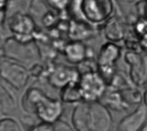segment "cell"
I'll use <instances>...</instances> for the list:
<instances>
[{"label": "cell", "mask_w": 147, "mask_h": 131, "mask_svg": "<svg viewBox=\"0 0 147 131\" xmlns=\"http://www.w3.org/2000/svg\"><path fill=\"white\" fill-rule=\"evenodd\" d=\"M112 123L110 112L100 101H82L77 104L71 113L75 131H110Z\"/></svg>", "instance_id": "obj_1"}, {"label": "cell", "mask_w": 147, "mask_h": 131, "mask_svg": "<svg viewBox=\"0 0 147 131\" xmlns=\"http://www.w3.org/2000/svg\"><path fill=\"white\" fill-rule=\"evenodd\" d=\"M22 109L36 116L43 124H53L63 114L62 102L47 96L37 88H29L22 99Z\"/></svg>", "instance_id": "obj_2"}, {"label": "cell", "mask_w": 147, "mask_h": 131, "mask_svg": "<svg viewBox=\"0 0 147 131\" xmlns=\"http://www.w3.org/2000/svg\"><path fill=\"white\" fill-rule=\"evenodd\" d=\"M72 13L78 15V20H83L91 24H98L109 19L114 7L111 1L84 0L70 2Z\"/></svg>", "instance_id": "obj_3"}, {"label": "cell", "mask_w": 147, "mask_h": 131, "mask_svg": "<svg viewBox=\"0 0 147 131\" xmlns=\"http://www.w3.org/2000/svg\"><path fill=\"white\" fill-rule=\"evenodd\" d=\"M78 88L83 101L96 102L106 94L107 82L98 71H90L80 75Z\"/></svg>", "instance_id": "obj_4"}, {"label": "cell", "mask_w": 147, "mask_h": 131, "mask_svg": "<svg viewBox=\"0 0 147 131\" xmlns=\"http://www.w3.org/2000/svg\"><path fill=\"white\" fill-rule=\"evenodd\" d=\"M3 50V55L7 59L16 63L30 62L40 55L38 47L34 40L22 42L14 37H9L5 40Z\"/></svg>", "instance_id": "obj_5"}, {"label": "cell", "mask_w": 147, "mask_h": 131, "mask_svg": "<svg viewBox=\"0 0 147 131\" xmlns=\"http://www.w3.org/2000/svg\"><path fill=\"white\" fill-rule=\"evenodd\" d=\"M7 25L13 33V37L16 39L22 42L34 40L35 34L37 33L36 25L29 15L16 12L8 18Z\"/></svg>", "instance_id": "obj_6"}, {"label": "cell", "mask_w": 147, "mask_h": 131, "mask_svg": "<svg viewBox=\"0 0 147 131\" xmlns=\"http://www.w3.org/2000/svg\"><path fill=\"white\" fill-rule=\"evenodd\" d=\"M0 77L13 88L22 90L28 85L30 74L19 63L7 59L0 63Z\"/></svg>", "instance_id": "obj_7"}, {"label": "cell", "mask_w": 147, "mask_h": 131, "mask_svg": "<svg viewBox=\"0 0 147 131\" xmlns=\"http://www.w3.org/2000/svg\"><path fill=\"white\" fill-rule=\"evenodd\" d=\"M121 56L120 48L114 43L103 45L98 54L96 67L98 73L106 81L110 80L115 75V65Z\"/></svg>", "instance_id": "obj_8"}, {"label": "cell", "mask_w": 147, "mask_h": 131, "mask_svg": "<svg viewBox=\"0 0 147 131\" xmlns=\"http://www.w3.org/2000/svg\"><path fill=\"white\" fill-rule=\"evenodd\" d=\"M80 74L77 68L56 64L48 70L47 75V82L54 88L62 89L71 83L78 82Z\"/></svg>", "instance_id": "obj_9"}, {"label": "cell", "mask_w": 147, "mask_h": 131, "mask_svg": "<svg viewBox=\"0 0 147 131\" xmlns=\"http://www.w3.org/2000/svg\"><path fill=\"white\" fill-rule=\"evenodd\" d=\"M146 121L147 108L141 105L120 121L118 131H141Z\"/></svg>", "instance_id": "obj_10"}, {"label": "cell", "mask_w": 147, "mask_h": 131, "mask_svg": "<svg viewBox=\"0 0 147 131\" xmlns=\"http://www.w3.org/2000/svg\"><path fill=\"white\" fill-rule=\"evenodd\" d=\"M127 63L131 67L130 76L134 82L137 85H142L147 78V57L136 53H127Z\"/></svg>", "instance_id": "obj_11"}, {"label": "cell", "mask_w": 147, "mask_h": 131, "mask_svg": "<svg viewBox=\"0 0 147 131\" xmlns=\"http://www.w3.org/2000/svg\"><path fill=\"white\" fill-rule=\"evenodd\" d=\"M66 59L72 63L80 64L88 57V48L80 41H70L62 49Z\"/></svg>", "instance_id": "obj_12"}, {"label": "cell", "mask_w": 147, "mask_h": 131, "mask_svg": "<svg viewBox=\"0 0 147 131\" xmlns=\"http://www.w3.org/2000/svg\"><path fill=\"white\" fill-rule=\"evenodd\" d=\"M90 27L83 20L72 19L68 25V37L71 41H80L90 35Z\"/></svg>", "instance_id": "obj_13"}, {"label": "cell", "mask_w": 147, "mask_h": 131, "mask_svg": "<svg viewBox=\"0 0 147 131\" xmlns=\"http://www.w3.org/2000/svg\"><path fill=\"white\" fill-rule=\"evenodd\" d=\"M16 109V101L12 94L0 83V116H9Z\"/></svg>", "instance_id": "obj_14"}, {"label": "cell", "mask_w": 147, "mask_h": 131, "mask_svg": "<svg viewBox=\"0 0 147 131\" xmlns=\"http://www.w3.org/2000/svg\"><path fill=\"white\" fill-rule=\"evenodd\" d=\"M60 101L65 104H78L83 101L79 88L78 82L69 84L60 90L59 94Z\"/></svg>", "instance_id": "obj_15"}, {"label": "cell", "mask_w": 147, "mask_h": 131, "mask_svg": "<svg viewBox=\"0 0 147 131\" xmlns=\"http://www.w3.org/2000/svg\"><path fill=\"white\" fill-rule=\"evenodd\" d=\"M105 35L109 41H119L123 38L124 32L121 25L116 20H109L105 27Z\"/></svg>", "instance_id": "obj_16"}, {"label": "cell", "mask_w": 147, "mask_h": 131, "mask_svg": "<svg viewBox=\"0 0 147 131\" xmlns=\"http://www.w3.org/2000/svg\"><path fill=\"white\" fill-rule=\"evenodd\" d=\"M0 131H22V128L18 121L6 117L0 119Z\"/></svg>", "instance_id": "obj_17"}, {"label": "cell", "mask_w": 147, "mask_h": 131, "mask_svg": "<svg viewBox=\"0 0 147 131\" xmlns=\"http://www.w3.org/2000/svg\"><path fill=\"white\" fill-rule=\"evenodd\" d=\"M43 3H47L49 5L50 8L54 12H59V11H64L69 6L70 1H44Z\"/></svg>", "instance_id": "obj_18"}, {"label": "cell", "mask_w": 147, "mask_h": 131, "mask_svg": "<svg viewBox=\"0 0 147 131\" xmlns=\"http://www.w3.org/2000/svg\"><path fill=\"white\" fill-rule=\"evenodd\" d=\"M52 131H74L71 127L64 121H57L52 124Z\"/></svg>", "instance_id": "obj_19"}, {"label": "cell", "mask_w": 147, "mask_h": 131, "mask_svg": "<svg viewBox=\"0 0 147 131\" xmlns=\"http://www.w3.org/2000/svg\"><path fill=\"white\" fill-rule=\"evenodd\" d=\"M53 11H51V12H47L42 18V22L44 24V26L46 27H51L52 25L55 24V21L57 19L56 17V15L55 14H53Z\"/></svg>", "instance_id": "obj_20"}, {"label": "cell", "mask_w": 147, "mask_h": 131, "mask_svg": "<svg viewBox=\"0 0 147 131\" xmlns=\"http://www.w3.org/2000/svg\"><path fill=\"white\" fill-rule=\"evenodd\" d=\"M8 10V2L0 0V25H2L6 18V12Z\"/></svg>", "instance_id": "obj_21"}, {"label": "cell", "mask_w": 147, "mask_h": 131, "mask_svg": "<svg viewBox=\"0 0 147 131\" xmlns=\"http://www.w3.org/2000/svg\"><path fill=\"white\" fill-rule=\"evenodd\" d=\"M142 44L147 47V33H145L144 35H143V39H142Z\"/></svg>", "instance_id": "obj_22"}, {"label": "cell", "mask_w": 147, "mask_h": 131, "mask_svg": "<svg viewBox=\"0 0 147 131\" xmlns=\"http://www.w3.org/2000/svg\"><path fill=\"white\" fill-rule=\"evenodd\" d=\"M143 99H144V102H145V106L147 108V89L146 90L145 94H144Z\"/></svg>", "instance_id": "obj_23"}, {"label": "cell", "mask_w": 147, "mask_h": 131, "mask_svg": "<svg viewBox=\"0 0 147 131\" xmlns=\"http://www.w3.org/2000/svg\"><path fill=\"white\" fill-rule=\"evenodd\" d=\"M144 12H145V15H146V18H147V3H146V5L145 6V9H144Z\"/></svg>", "instance_id": "obj_24"}, {"label": "cell", "mask_w": 147, "mask_h": 131, "mask_svg": "<svg viewBox=\"0 0 147 131\" xmlns=\"http://www.w3.org/2000/svg\"><path fill=\"white\" fill-rule=\"evenodd\" d=\"M141 131H147V125H146V126L141 130Z\"/></svg>", "instance_id": "obj_25"}, {"label": "cell", "mask_w": 147, "mask_h": 131, "mask_svg": "<svg viewBox=\"0 0 147 131\" xmlns=\"http://www.w3.org/2000/svg\"><path fill=\"white\" fill-rule=\"evenodd\" d=\"M1 44H2V36H1V33H0V45H1ZM0 47H2V46H0Z\"/></svg>", "instance_id": "obj_26"}]
</instances>
